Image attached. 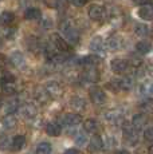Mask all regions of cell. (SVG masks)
Masks as SVG:
<instances>
[{"label": "cell", "mask_w": 153, "mask_h": 154, "mask_svg": "<svg viewBox=\"0 0 153 154\" xmlns=\"http://www.w3.org/2000/svg\"><path fill=\"white\" fill-rule=\"evenodd\" d=\"M61 31L67 42L71 44H76L79 42V32L70 20H64V23H61Z\"/></svg>", "instance_id": "1"}, {"label": "cell", "mask_w": 153, "mask_h": 154, "mask_svg": "<svg viewBox=\"0 0 153 154\" xmlns=\"http://www.w3.org/2000/svg\"><path fill=\"white\" fill-rule=\"evenodd\" d=\"M89 95H90L92 102L95 103V105H102V103L106 102V94H105V91L102 90L101 87H98V86H94V87L90 88Z\"/></svg>", "instance_id": "2"}, {"label": "cell", "mask_w": 153, "mask_h": 154, "mask_svg": "<svg viewBox=\"0 0 153 154\" xmlns=\"http://www.w3.org/2000/svg\"><path fill=\"white\" fill-rule=\"evenodd\" d=\"M51 43L55 48L59 52H69L70 51V44L67 43V40L64 38H62L59 34H52L51 35Z\"/></svg>", "instance_id": "3"}, {"label": "cell", "mask_w": 153, "mask_h": 154, "mask_svg": "<svg viewBox=\"0 0 153 154\" xmlns=\"http://www.w3.org/2000/svg\"><path fill=\"white\" fill-rule=\"evenodd\" d=\"M105 15H106V10L101 4H93L89 8V17L94 22H101L105 17Z\"/></svg>", "instance_id": "4"}, {"label": "cell", "mask_w": 153, "mask_h": 154, "mask_svg": "<svg viewBox=\"0 0 153 154\" xmlns=\"http://www.w3.org/2000/svg\"><path fill=\"white\" fill-rule=\"evenodd\" d=\"M81 78H82V81H83V82L95 83V82H98V79H99V72H98V70H97L94 66L87 67V69L81 74Z\"/></svg>", "instance_id": "5"}, {"label": "cell", "mask_w": 153, "mask_h": 154, "mask_svg": "<svg viewBox=\"0 0 153 154\" xmlns=\"http://www.w3.org/2000/svg\"><path fill=\"white\" fill-rule=\"evenodd\" d=\"M45 90L51 98H58L63 93V88H62V86L58 82H47L45 86Z\"/></svg>", "instance_id": "6"}, {"label": "cell", "mask_w": 153, "mask_h": 154, "mask_svg": "<svg viewBox=\"0 0 153 154\" xmlns=\"http://www.w3.org/2000/svg\"><path fill=\"white\" fill-rule=\"evenodd\" d=\"M110 66H111V70H113L116 74H122L128 70L129 62L125 60V59H122V58H116L111 60Z\"/></svg>", "instance_id": "7"}, {"label": "cell", "mask_w": 153, "mask_h": 154, "mask_svg": "<svg viewBox=\"0 0 153 154\" xmlns=\"http://www.w3.org/2000/svg\"><path fill=\"white\" fill-rule=\"evenodd\" d=\"M82 122V118L79 114L75 112H69V114H64L62 117V123L64 126H76Z\"/></svg>", "instance_id": "8"}, {"label": "cell", "mask_w": 153, "mask_h": 154, "mask_svg": "<svg viewBox=\"0 0 153 154\" xmlns=\"http://www.w3.org/2000/svg\"><path fill=\"white\" fill-rule=\"evenodd\" d=\"M20 114H22L26 119H32V118L36 117L38 109L35 107L32 103H24V105L20 107Z\"/></svg>", "instance_id": "9"}, {"label": "cell", "mask_w": 153, "mask_h": 154, "mask_svg": "<svg viewBox=\"0 0 153 154\" xmlns=\"http://www.w3.org/2000/svg\"><path fill=\"white\" fill-rule=\"evenodd\" d=\"M138 16L142 20H146V22L153 20V5H151V4L141 5V7L138 8Z\"/></svg>", "instance_id": "10"}, {"label": "cell", "mask_w": 153, "mask_h": 154, "mask_svg": "<svg viewBox=\"0 0 153 154\" xmlns=\"http://www.w3.org/2000/svg\"><path fill=\"white\" fill-rule=\"evenodd\" d=\"M123 137L129 143H134L137 142V129L133 125L123 127Z\"/></svg>", "instance_id": "11"}, {"label": "cell", "mask_w": 153, "mask_h": 154, "mask_svg": "<svg viewBox=\"0 0 153 154\" xmlns=\"http://www.w3.org/2000/svg\"><path fill=\"white\" fill-rule=\"evenodd\" d=\"M16 125H17L16 118L14 117V115H11V114H8L7 117H4V118H3V121H2V127H3V130H4V131L14 130L16 127Z\"/></svg>", "instance_id": "12"}, {"label": "cell", "mask_w": 153, "mask_h": 154, "mask_svg": "<svg viewBox=\"0 0 153 154\" xmlns=\"http://www.w3.org/2000/svg\"><path fill=\"white\" fill-rule=\"evenodd\" d=\"M104 147V142H102V138L99 135H94V137L90 138V143H89V150L92 153H97Z\"/></svg>", "instance_id": "13"}, {"label": "cell", "mask_w": 153, "mask_h": 154, "mask_svg": "<svg viewBox=\"0 0 153 154\" xmlns=\"http://www.w3.org/2000/svg\"><path fill=\"white\" fill-rule=\"evenodd\" d=\"M105 119L109 123H118L122 121V112L120 110H110L105 114Z\"/></svg>", "instance_id": "14"}, {"label": "cell", "mask_w": 153, "mask_h": 154, "mask_svg": "<svg viewBox=\"0 0 153 154\" xmlns=\"http://www.w3.org/2000/svg\"><path fill=\"white\" fill-rule=\"evenodd\" d=\"M11 62H12V64L14 66H16L17 69H23V67L26 66V59H24V56H23L22 52H19V51H15L12 55H11Z\"/></svg>", "instance_id": "15"}, {"label": "cell", "mask_w": 153, "mask_h": 154, "mask_svg": "<svg viewBox=\"0 0 153 154\" xmlns=\"http://www.w3.org/2000/svg\"><path fill=\"white\" fill-rule=\"evenodd\" d=\"M70 106L76 111H82L86 107V102H85V99L81 98V97H73V98L70 99Z\"/></svg>", "instance_id": "16"}, {"label": "cell", "mask_w": 153, "mask_h": 154, "mask_svg": "<svg viewBox=\"0 0 153 154\" xmlns=\"http://www.w3.org/2000/svg\"><path fill=\"white\" fill-rule=\"evenodd\" d=\"M122 46H123V39L121 36H111L110 39L108 40V47L110 50H113V51H116V50H120V48H122Z\"/></svg>", "instance_id": "17"}, {"label": "cell", "mask_w": 153, "mask_h": 154, "mask_svg": "<svg viewBox=\"0 0 153 154\" xmlns=\"http://www.w3.org/2000/svg\"><path fill=\"white\" fill-rule=\"evenodd\" d=\"M140 91H141V94H144V95L152 97L153 95V81H151V79L144 81L140 85Z\"/></svg>", "instance_id": "18"}, {"label": "cell", "mask_w": 153, "mask_h": 154, "mask_svg": "<svg viewBox=\"0 0 153 154\" xmlns=\"http://www.w3.org/2000/svg\"><path fill=\"white\" fill-rule=\"evenodd\" d=\"M46 131H47V134L51 135V137H58L62 133V127L55 122H50V123H47V126H46Z\"/></svg>", "instance_id": "19"}, {"label": "cell", "mask_w": 153, "mask_h": 154, "mask_svg": "<svg viewBox=\"0 0 153 154\" xmlns=\"http://www.w3.org/2000/svg\"><path fill=\"white\" fill-rule=\"evenodd\" d=\"M90 50L97 51V52H102V51H104V40H102L101 36L93 38L92 42H90Z\"/></svg>", "instance_id": "20"}, {"label": "cell", "mask_w": 153, "mask_h": 154, "mask_svg": "<svg viewBox=\"0 0 153 154\" xmlns=\"http://www.w3.org/2000/svg\"><path fill=\"white\" fill-rule=\"evenodd\" d=\"M146 117L144 114H136L132 119V125H133L136 129H142L144 126L146 125Z\"/></svg>", "instance_id": "21"}, {"label": "cell", "mask_w": 153, "mask_h": 154, "mask_svg": "<svg viewBox=\"0 0 153 154\" xmlns=\"http://www.w3.org/2000/svg\"><path fill=\"white\" fill-rule=\"evenodd\" d=\"M136 48H137L138 54L145 55V54H148V52L151 51L152 46H151V43H149L148 40H140V42L136 44Z\"/></svg>", "instance_id": "22"}, {"label": "cell", "mask_w": 153, "mask_h": 154, "mask_svg": "<svg viewBox=\"0 0 153 154\" xmlns=\"http://www.w3.org/2000/svg\"><path fill=\"white\" fill-rule=\"evenodd\" d=\"M24 143H26L24 135H15L12 138V141H11V147H12V150H20L24 146Z\"/></svg>", "instance_id": "23"}, {"label": "cell", "mask_w": 153, "mask_h": 154, "mask_svg": "<svg viewBox=\"0 0 153 154\" xmlns=\"http://www.w3.org/2000/svg\"><path fill=\"white\" fill-rule=\"evenodd\" d=\"M42 16V12H40L38 8H28V10H26V12H24V17L27 20H36V19H39V17Z\"/></svg>", "instance_id": "24"}, {"label": "cell", "mask_w": 153, "mask_h": 154, "mask_svg": "<svg viewBox=\"0 0 153 154\" xmlns=\"http://www.w3.org/2000/svg\"><path fill=\"white\" fill-rule=\"evenodd\" d=\"M83 129L86 133H95L98 130V122L94 119H86L83 122Z\"/></svg>", "instance_id": "25"}, {"label": "cell", "mask_w": 153, "mask_h": 154, "mask_svg": "<svg viewBox=\"0 0 153 154\" xmlns=\"http://www.w3.org/2000/svg\"><path fill=\"white\" fill-rule=\"evenodd\" d=\"M36 154H50L51 153V145L48 142H42L36 146V150H35Z\"/></svg>", "instance_id": "26"}, {"label": "cell", "mask_w": 153, "mask_h": 154, "mask_svg": "<svg viewBox=\"0 0 153 154\" xmlns=\"http://www.w3.org/2000/svg\"><path fill=\"white\" fill-rule=\"evenodd\" d=\"M81 63H82V64H86V66H89V67L95 66V64L98 63V56H95V55L85 56V58L81 59Z\"/></svg>", "instance_id": "27"}, {"label": "cell", "mask_w": 153, "mask_h": 154, "mask_svg": "<svg viewBox=\"0 0 153 154\" xmlns=\"http://www.w3.org/2000/svg\"><path fill=\"white\" fill-rule=\"evenodd\" d=\"M14 19H15V16H14V14L10 12V11H4V12L2 14V24L3 26L11 24V23L14 22Z\"/></svg>", "instance_id": "28"}, {"label": "cell", "mask_w": 153, "mask_h": 154, "mask_svg": "<svg viewBox=\"0 0 153 154\" xmlns=\"http://www.w3.org/2000/svg\"><path fill=\"white\" fill-rule=\"evenodd\" d=\"M15 93H16V87L14 83H3V94L4 95L11 97L15 95Z\"/></svg>", "instance_id": "29"}, {"label": "cell", "mask_w": 153, "mask_h": 154, "mask_svg": "<svg viewBox=\"0 0 153 154\" xmlns=\"http://www.w3.org/2000/svg\"><path fill=\"white\" fill-rule=\"evenodd\" d=\"M118 85H120V90H129L132 87V79L130 78H121L118 79Z\"/></svg>", "instance_id": "30"}, {"label": "cell", "mask_w": 153, "mask_h": 154, "mask_svg": "<svg viewBox=\"0 0 153 154\" xmlns=\"http://www.w3.org/2000/svg\"><path fill=\"white\" fill-rule=\"evenodd\" d=\"M15 82V76L10 72V71H3L2 75V83H14Z\"/></svg>", "instance_id": "31"}, {"label": "cell", "mask_w": 153, "mask_h": 154, "mask_svg": "<svg viewBox=\"0 0 153 154\" xmlns=\"http://www.w3.org/2000/svg\"><path fill=\"white\" fill-rule=\"evenodd\" d=\"M4 106H5V107H4L5 112H8V114H11V112H14L15 110H17V100L12 99V100H10V102H7V103H5Z\"/></svg>", "instance_id": "32"}, {"label": "cell", "mask_w": 153, "mask_h": 154, "mask_svg": "<svg viewBox=\"0 0 153 154\" xmlns=\"http://www.w3.org/2000/svg\"><path fill=\"white\" fill-rule=\"evenodd\" d=\"M136 34L138 36H146L149 34V28L145 24H137L136 26Z\"/></svg>", "instance_id": "33"}, {"label": "cell", "mask_w": 153, "mask_h": 154, "mask_svg": "<svg viewBox=\"0 0 153 154\" xmlns=\"http://www.w3.org/2000/svg\"><path fill=\"white\" fill-rule=\"evenodd\" d=\"M74 141H75V143L78 145V146H85L86 142H87V138H86V135H85L83 133H78V134L74 137Z\"/></svg>", "instance_id": "34"}, {"label": "cell", "mask_w": 153, "mask_h": 154, "mask_svg": "<svg viewBox=\"0 0 153 154\" xmlns=\"http://www.w3.org/2000/svg\"><path fill=\"white\" fill-rule=\"evenodd\" d=\"M55 8L58 11H64L67 7V0H55Z\"/></svg>", "instance_id": "35"}, {"label": "cell", "mask_w": 153, "mask_h": 154, "mask_svg": "<svg viewBox=\"0 0 153 154\" xmlns=\"http://www.w3.org/2000/svg\"><path fill=\"white\" fill-rule=\"evenodd\" d=\"M141 109L145 111H153V99L146 100L145 103H142V105H141Z\"/></svg>", "instance_id": "36"}, {"label": "cell", "mask_w": 153, "mask_h": 154, "mask_svg": "<svg viewBox=\"0 0 153 154\" xmlns=\"http://www.w3.org/2000/svg\"><path fill=\"white\" fill-rule=\"evenodd\" d=\"M144 138L146 141H153V127H148V129L144 131Z\"/></svg>", "instance_id": "37"}, {"label": "cell", "mask_w": 153, "mask_h": 154, "mask_svg": "<svg viewBox=\"0 0 153 154\" xmlns=\"http://www.w3.org/2000/svg\"><path fill=\"white\" fill-rule=\"evenodd\" d=\"M14 35H15V29H7L4 31V38L5 39H14Z\"/></svg>", "instance_id": "38"}, {"label": "cell", "mask_w": 153, "mask_h": 154, "mask_svg": "<svg viewBox=\"0 0 153 154\" xmlns=\"http://www.w3.org/2000/svg\"><path fill=\"white\" fill-rule=\"evenodd\" d=\"M71 3L75 7H83V5L86 4V0H71Z\"/></svg>", "instance_id": "39"}, {"label": "cell", "mask_w": 153, "mask_h": 154, "mask_svg": "<svg viewBox=\"0 0 153 154\" xmlns=\"http://www.w3.org/2000/svg\"><path fill=\"white\" fill-rule=\"evenodd\" d=\"M134 2V4L136 5H145V4H149V0H133Z\"/></svg>", "instance_id": "40"}, {"label": "cell", "mask_w": 153, "mask_h": 154, "mask_svg": "<svg viewBox=\"0 0 153 154\" xmlns=\"http://www.w3.org/2000/svg\"><path fill=\"white\" fill-rule=\"evenodd\" d=\"M2 149H7V137H4V135L2 137Z\"/></svg>", "instance_id": "41"}, {"label": "cell", "mask_w": 153, "mask_h": 154, "mask_svg": "<svg viewBox=\"0 0 153 154\" xmlns=\"http://www.w3.org/2000/svg\"><path fill=\"white\" fill-rule=\"evenodd\" d=\"M64 154H81V153H79V150H76V149H69L64 152Z\"/></svg>", "instance_id": "42"}, {"label": "cell", "mask_w": 153, "mask_h": 154, "mask_svg": "<svg viewBox=\"0 0 153 154\" xmlns=\"http://www.w3.org/2000/svg\"><path fill=\"white\" fill-rule=\"evenodd\" d=\"M114 154H130L128 152V150H118V152H116Z\"/></svg>", "instance_id": "43"}, {"label": "cell", "mask_w": 153, "mask_h": 154, "mask_svg": "<svg viewBox=\"0 0 153 154\" xmlns=\"http://www.w3.org/2000/svg\"><path fill=\"white\" fill-rule=\"evenodd\" d=\"M148 153H149V154H153V145H151V146H149V150H148Z\"/></svg>", "instance_id": "44"}]
</instances>
